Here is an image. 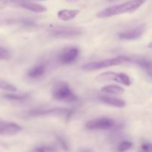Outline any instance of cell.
<instances>
[{
    "mask_svg": "<svg viewBox=\"0 0 152 152\" xmlns=\"http://www.w3.org/2000/svg\"><path fill=\"white\" fill-rule=\"evenodd\" d=\"M147 0H130L123 4L111 6L101 10L97 13L99 18H108L123 13H133L139 9Z\"/></svg>",
    "mask_w": 152,
    "mask_h": 152,
    "instance_id": "1",
    "label": "cell"
},
{
    "mask_svg": "<svg viewBox=\"0 0 152 152\" xmlns=\"http://www.w3.org/2000/svg\"><path fill=\"white\" fill-rule=\"evenodd\" d=\"M52 96L55 100L63 102H74L78 100V96L71 90L69 85L64 81L55 83L52 88Z\"/></svg>",
    "mask_w": 152,
    "mask_h": 152,
    "instance_id": "2",
    "label": "cell"
},
{
    "mask_svg": "<svg viewBox=\"0 0 152 152\" xmlns=\"http://www.w3.org/2000/svg\"><path fill=\"white\" fill-rule=\"evenodd\" d=\"M132 62V59L128 56H118L113 59H105V60L99 61V62H93L87 63L82 67L85 71H94V70L102 69V68H109V67L115 66L122 64L123 62Z\"/></svg>",
    "mask_w": 152,
    "mask_h": 152,
    "instance_id": "3",
    "label": "cell"
},
{
    "mask_svg": "<svg viewBox=\"0 0 152 152\" xmlns=\"http://www.w3.org/2000/svg\"><path fill=\"white\" fill-rule=\"evenodd\" d=\"M73 111L65 108H53L47 110H31L28 111V115L31 117H40V116H59L65 117L66 118L71 117Z\"/></svg>",
    "mask_w": 152,
    "mask_h": 152,
    "instance_id": "4",
    "label": "cell"
},
{
    "mask_svg": "<svg viewBox=\"0 0 152 152\" xmlns=\"http://www.w3.org/2000/svg\"><path fill=\"white\" fill-rule=\"evenodd\" d=\"M48 31L51 36L59 37V38L74 37L79 36L82 33V31L80 28L65 26H53L50 28Z\"/></svg>",
    "mask_w": 152,
    "mask_h": 152,
    "instance_id": "5",
    "label": "cell"
},
{
    "mask_svg": "<svg viewBox=\"0 0 152 152\" xmlns=\"http://www.w3.org/2000/svg\"><path fill=\"white\" fill-rule=\"evenodd\" d=\"M115 126V122L114 120L108 117H101L94 119L88 122L86 128L88 130H109Z\"/></svg>",
    "mask_w": 152,
    "mask_h": 152,
    "instance_id": "6",
    "label": "cell"
},
{
    "mask_svg": "<svg viewBox=\"0 0 152 152\" xmlns=\"http://www.w3.org/2000/svg\"><path fill=\"white\" fill-rule=\"evenodd\" d=\"M79 55L80 50L77 48H66L58 55L57 60L62 65H71L77 61Z\"/></svg>",
    "mask_w": 152,
    "mask_h": 152,
    "instance_id": "7",
    "label": "cell"
},
{
    "mask_svg": "<svg viewBox=\"0 0 152 152\" xmlns=\"http://www.w3.org/2000/svg\"><path fill=\"white\" fill-rule=\"evenodd\" d=\"M22 128L17 123L13 122H7L0 118V134L13 135L19 133Z\"/></svg>",
    "mask_w": 152,
    "mask_h": 152,
    "instance_id": "8",
    "label": "cell"
},
{
    "mask_svg": "<svg viewBox=\"0 0 152 152\" xmlns=\"http://www.w3.org/2000/svg\"><path fill=\"white\" fill-rule=\"evenodd\" d=\"M145 25H140L134 29L128 30L123 32L119 33L118 38L124 40H136L139 39L145 31Z\"/></svg>",
    "mask_w": 152,
    "mask_h": 152,
    "instance_id": "9",
    "label": "cell"
},
{
    "mask_svg": "<svg viewBox=\"0 0 152 152\" xmlns=\"http://www.w3.org/2000/svg\"><path fill=\"white\" fill-rule=\"evenodd\" d=\"M10 3H15L19 7L29 10L35 13H44L47 11V7L39 4L30 2L28 1H21V0H10Z\"/></svg>",
    "mask_w": 152,
    "mask_h": 152,
    "instance_id": "10",
    "label": "cell"
},
{
    "mask_svg": "<svg viewBox=\"0 0 152 152\" xmlns=\"http://www.w3.org/2000/svg\"><path fill=\"white\" fill-rule=\"evenodd\" d=\"M47 71L46 65L45 63H39L34 65L28 71V77L31 79H38L42 77Z\"/></svg>",
    "mask_w": 152,
    "mask_h": 152,
    "instance_id": "11",
    "label": "cell"
},
{
    "mask_svg": "<svg viewBox=\"0 0 152 152\" xmlns=\"http://www.w3.org/2000/svg\"><path fill=\"white\" fill-rule=\"evenodd\" d=\"M132 62L140 67L143 71L146 72L148 77L152 78V61L145 58H137L134 60H132Z\"/></svg>",
    "mask_w": 152,
    "mask_h": 152,
    "instance_id": "12",
    "label": "cell"
},
{
    "mask_svg": "<svg viewBox=\"0 0 152 152\" xmlns=\"http://www.w3.org/2000/svg\"><path fill=\"white\" fill-rule=\"evenodd\" d=\"M99 99L104 103L107 105H111V106L117 107V108H123L126 106V102L121 99L117 97H113L109 96H100Z\"/></svg>",
    "mask_w": 152,
    "mask_h": 152,
    "instance_id": "13",
    "label": "cell"
},
{
    "mask_svg": "<svg viewBox=\"0 0 152 152\" xmlns=\"http://www.w3.org/2000/svg\"><path fill=\"white\" fill-rule=\"evenodd\" d=\"M80 11L79 10H68L64 9L58 12L57 16L59 19L62 21H69L72 20L73 19L77 16Z\"/></svg>",
    "mask_w": 152,
    "mask_h": 152,
    "instance_id": "14",
    "label": "cell"
},
{
    "mask_svg": "<svg viewBox=\"0 0 152 152\" xmlns=\"http://www.w3.org/2000/svg\"><path fill=\"white\" fill-rule=\"evenodd\" d=\"M117 75H118V74H117V73L108 71V72H104L98 75L96 77V79H95V80L99 83H102L109 81L117 82Z\"/></svg>",
    "mask_w": 152,
    "mask_h": 152,
    "instance_id": "15",
    "label": "cell"
},
{
    "mask_svg": "<svg viewBox=\"0 0 152 152\" xmlns=\"http://www.w3.org/2000/svg\"><path fill=\"white\" fill-rule=\"evenodd\" d=\"M101 91L111 94H122L124 93L125 90L121 86L117 85H108L102 88Z\"/></svg>",
    "mask_w": 152,
    "mask_h": 152,
    "instance_id": "16",
    "label": "cell"
},
{
    "mask_svg": "<svg viewBox=\"0 0 152 152\" xmlns=\"http://www.w3.org/2000/svg\"><path fill=\"white\" fill-rule=\"evenodd\" d=\"M29 94H4L3 97L9 101H15V102H22L29 98Z\"/></svg>",
    "mask_w": 152,
    "mask_h": 152,
    "instance_id": "17",
    "label": "cell"
},
{
    "mask_svg": "<svg viewBox=\"0 0 152 152\" xmlns=\"http://www.w3.org/2000/svg\"><path fill=\"white\" fill-rule=\"evenodd\" d=\"M117 83H120L123 86H130L132 85V80H131L129 75H127L125 73H119L118 75H117Z\"/></svg>",
    "mask_w": 152,
    "mask_h": 152,
    "instance_id": "18",
    "label": "cell"
},
{
    "mask_svg": "<svg viewBox=\"0 0 152 152\" xmlns=\"http://www.w3.org/2000/svg\"><path fill=\"white\" fill-rule=\"evenodd\" d=\"M0 89L10 92H16L17 91V88L14 85L1 79H0Z\"/></svg>",
    "mask_w": 152,
    "mask_h": 152,
    "instance_id": "19",
    "label": "cell"
},
{
    "mask_svg": "<svg viewBox=\"0 0 152 152\" xmlns=\"http://www.w3.org/2000/svg\"><path fill=\"white\" fill-rule=\"evenodd\" d=\"M132 147V142L130 141H123L118 145L117 151L118 152H126L131 149Z\"/></svg>",
    "mask_w": 152,
    "mask_h": 152,
    "instance_id": "20",
    "label": "cell"
},
{
    "mask_svg": "<svg viewBox=\"0 0 152 152\" xmlns=\"http://www.w3.org/2000/svg\"><path fill=\"white\" fill-rule=\"evenodd\" d=\"M34 152H58V151L50 145H40L34 149Z\"/></svg>",
    "mask_w": 152,
    "mask_h": 152,
    "instance_id": "21",
    "label": "cell"
},
{
    "mask_svg": "<svg viewBox=\"0 0 152 152\" xmlns=\"http://www.w3.org/2000/svg\"><path fill=\"white\" fill-rule=\"evenodd\" d=\"M10 57V53L5 48L0 46V60H7Z\"/></svg>",
    "mask_w": 152,
    "mask_h": 152,
    "instance_id": "22",
    "label": "cell"
},
{
    "mask_svg": "<svg viewBox=\"0 0 152 152\" xmlns=\"http://www.w3.org/2000/svg\"><path fill=\"white\" fill-rule=\"evenodd\" d=\"M56 139H57L58 142H59V145H61V147H62L64 150H65V151H68V148H68V144H67L66 141L65 140V139L60 136L56 137Z\"/></svg>",
    "mask_w": 152,
    "mask_h": 152,
    "instance_id": "23",
    "label": "cell"
},
{
    "mask_svg": "<svg viewBox=\"0 0 152 152\" xmlns=\"http://www.w3.org/2000/svg\"><path fill=\"white\" fill-rule=\"evenodd\" d=\"M141 148L144 152H152V143H151V142H145L142 145Z\"/></svg>",
    "mask_w": 152,
    "mask_h": 152,
    "instance_id": "24",
    "label": "cell"
},
{
    "mask_svg": "<svg viewBox=\"0 0 152 152\" xmlns=\"http://www.w3.org/2000/svg\"><path fill=\"white\" fill-rule=\"evenodd\" d=\"M10 3V0H0V10L6 8Z\"/></svg>",
    "mask_w": 152,
    "mask_h": 152,
    "instance_id": "25",
    "label": "cell"
},
{
    "mask_svg": "<svg viewBox=\"0 0 152 152\" xmlns=\"http://www.w3.org/2000/svg\"><path fill=\"white\" fill-rule=\"evenodd\" d=\"M83 0H66V1L68 2H71V3H74V2H79V1H81Z\"/></svg>",
    "mask_w": 152,
    "mask_h": 152,
    "instance_id": "26",
    "label": "cell"
},
{
    "mask_svg": "<svg viewBox=\"0 0 152 152\" xmlns=\"http://www.w3.org/2000/svg\"><path fill=\"white\" fill-rule=\"evenodd\" d=\"M80 152H92V151L89 149H83V150H81Z\"/></svg>",
    "mask_w": 152,
    "mask_h": 152,
    "instance_id": "27",
    "label": "cell"
},
{
    "mask_svg": "<svg viewBox=\"0 0 152 152\" xmlns=\"http://www.w3.org/2000/svg\"><path fill=\"white\" fill-rule=\"evenodd\" d=\"M148 48H151L152 49V42H150L149 44L148 45Z\"/></svg>",
    "mask_w": 152,
    "mask_h": 152,
    "instance_id": "28",
    "label": "cell"
},
{
    "mask_svg": "<svg viewBox=\"0 0 152 152\" xmlns=\"http://www.w3.org/2000/svg\"><path fill=\"white\" fill-rule=\"evenodd\" d=\"M38 1H47V0H38Z\"/></svg>",
    "mask_w": 152,
    "mask_h": 152,
    "instance_id": "29",
    "label": "cell"
},
{
    "mask_svg": "<svg viewBox=\"0 0 152 152\" xmlns=\"http://www.w3.org/2000/svg\"><path fill=\"white\" fill-rule=\"evenodd\" d=\"M111 1H112V0H111Z\"/></svg>",
    "mask_w": 152,
    "mask_h": 152,
    "instance_id": "30",
    "label": "cell"
}]
</instances>
